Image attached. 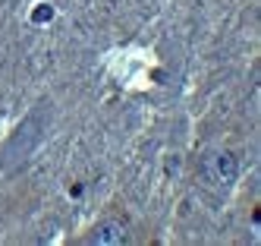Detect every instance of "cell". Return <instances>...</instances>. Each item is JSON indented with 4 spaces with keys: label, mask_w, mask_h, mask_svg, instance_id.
<instances>
[{
    "label": "cell",
    "mask_w": 261,
    "mask_h": 246,
    "mask_svg": "<svg viewBox=\"0 0 261 246\" xmlns=\"http://www.w3.org/2000/svg\"><path fill=\"white\" fill-rule=\"evenodd\" d=\"M50 16H54L50 7H41V10H35V13H32V19H38V23H44V19H50Z\"/></svg>",
    "instance_id": "cell-3"
},
{
    "label": "cell",
    "mask_w": 261,
    "mask_h": 246,
    "mask_svg": "<svg viewBox=\"0 0 261 246\" xmlns=\"http://www.w3.org/2000/svg\"><path fill=\"white\" fill-rule=\"evenodd\" d=\"M239 155H233V151L227 148H208L198 161V174L204 183H211L217 189H230L236 180H239Z\"/></svg>",
    "instance_id": "cell-1"
},
{
    "label": "cell",
    "mask_w": 261,
    "mask_h": 246,
    "mask_svg": "<svg viewBox=\"0 0 261 246\" xmlns=\"http://www.w3.org/2000/svg\"><path fill=\"white\" fill-rule=\"evenodd\" d=\"M126 240H129V224H126L123 218H117V215L101 218V221L85 234V243H91V246H120V243H126Z\"/></svg>",
    "instance_id": "cell-2"
}]
</instances>
